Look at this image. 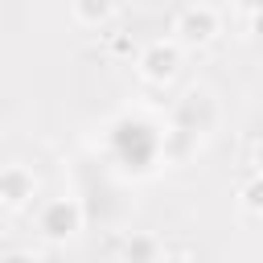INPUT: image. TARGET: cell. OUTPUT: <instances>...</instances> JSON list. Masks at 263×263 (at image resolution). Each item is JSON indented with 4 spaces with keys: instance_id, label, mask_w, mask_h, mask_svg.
<instances>
[{
    "instance_id": "obj_2",
    "label": "cell",
    "mask_w": 263,
    "mask_h": 263,
    "mask_svg": "<svg viewBox=\"0 0 263 263\" xmlns=\"http://www.w3.org/2000/svg\"><path fill=\"white\" fill-rule=\"evenodd\" d=\"M37 230L49 242H66L82 230V201L78 197H49L37 210Z\"/></svg>"
},
{
    "instance_id": "obj_1",
    "label": "cell",
    "mask_w": 263,
    "mask_h": 263,
    "mask_svg": "<svg viewBox=\"0 0 263 263\" xmlns=\"http://www.w3.org/2000/svg\"><path fill=\"white\" fill-rule=\"evenodd\" d=\"M218 29H222V21H218V12L210 4H185L177 12V21H173V41L181 49H201V45H210L218 37Z\"/></svg>"
},
{
    "instance_id": "obj_11",
    "label": "cell",
    "mask_w": 263,
    "mask_h": 263,
    "mask_svg": "<svg viewBox=\"0 0 263 263\" xmlns=\"http://www.w3.org/2000/svg\"><path fill=\"white\" fill-rule=\"evenodd\" d=\"M251 164H255V173H259V177H263V140H259V144H255V156H251Z\"/></svg>"
},
{
    "instance_id": "obj_9",
    "label": "cell",
    "mask_w": 263,
    "mask_h": 263,
    "mask_svg": "<svg viewBox=\"0 0 263 263\" xmlns=\"http://www.w3.org/2000/svg\"><path fill=\"white\" fill-rule=\"evenodd\" d=\"M160 263H197V259L185 255V251H168V255H160Z\"/></svg>"
},
{
    "instance_id": "obj_5",
    "label": "cell",
    "mask_w": 263,
    "mask_h": 263,
    "mask_svg": "<svg viewBox=\"0 0 263 263\" xmlns=\"http://www.w3.org/2000/svg\"><path fill=\"white\" fill-rule=\"evenodd\" d=\"M160 238L156 234H148V230H132L127 238H123V247H119V259L123 263H160Z\"/></svg>"
},
{
    "instance_id": "obj_7",
    "label": "cell",
    "mask_w": 263,
    "mask_h": 263,
    "mask_svg": "<svg viewBox=\"0 0 263 263\" xmlns=\"http://www.w3.org/2000/svg\"><path fill=\"white\" fill-rule=\"evenodd\" d=\"M238 205L247 210V214H263V177L255 173L251 181H242V189H238Z\"/></svg>"
},
{
    "instance_id": "obj_6",
    "label": "cell",
    "mask_w": 263,
    "mask_h": 263,
    "mask_svg": "<svg viewBox=\"0 0 263 263\" xmlns=\"http://www.w3.org/2000/svg\"><path fill=\"white\" fill-rule=\"evenodd\" d=\"M70 8H74V21H78V25L99 29V25H107V21L115 16L119 0H70Z\"/></svg>"
},
{
    "instance_id": "obj_8",
    "label": "cell",
    "mask_w": 263,
    "mask_h": 263,
    "mask_svg": "<svg viewBox=\"0 0 263 263\" xmlns=\"http://www.w3.org/2000/svg\"><path fill=\"white\" fill-rule=\"evenodd\" d=\"M0 263H41L33 251H8V255H0Z\"/></svg>"
},
{
    "instance_id": "obj_10",
    "label": "cell",
    "mask_w": 263,
    "mask_h": 263,
    "mask_svg": "<svg viewBox=\"0 0 263 263\" xmlns=\"http://www.w3.org/2000/svg\"><path fill=\"white\" fill-rule=\"evenodd\" d=\"M234 4H238L247 16H259V12H263V0H234Z\"/></svg>"
},
{
    "instance_id": "obj_12",
    "label": "cell",
    "mask_w": 263,
    "mask_h": 263,
    "mask_svg": "<svg viewBox=\"0 0 263 263\" xmlns=\"http://www.w3.org/2000/svg\"><path fill=\"white\" fill-rule=\"evenodd\" d=\"M251 33H255V37H263V12H259V16H251Z\"/></svg>"
},
{
    "instance_id": "obj_4",
    "label": "cell",
    "mask_w": 263,
    "mask_h": 263,
    "mask_svg": "<svg viewBox=\"0 0 263 263\" xmlns=\"http://www.w3.org/2000/svg\"><path fill=\"white\" fill-rule=\"evenodd\" d=\"M33 197H37V177H33V168H25V164H4V168H0V205L21 210V205H29Z\"/></svg>"
},
{
    "instance_id": "obj_3",
    "label": "cell",
    "mask_w": 263,
    "mask_h": 263,
    "mask_svg": "<svg viewBox=\"0 0 263 263\" xmlns=\"http://www.w3.org/2000/svg\"><path fill=\"white\" fill-rule=\"evenodd\" d=\"M136 66H140V74L148 78V82H173L177 78V70H181V45L168 37H160V41H148L144 49H140V58H136Z\"/></svg>"
}]
</instances>
